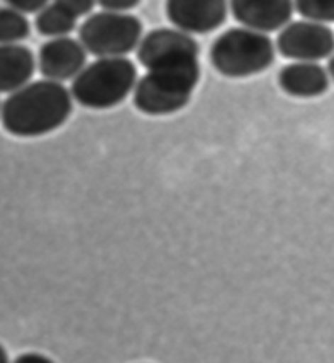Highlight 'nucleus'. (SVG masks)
<instances>
[{"label": "nucleus", "mask_w": 334, "mask_h": 363, "mask_svg": "<svg viewBox=\"0 0 334 363\" xmlns=\"http://www.w3.org/2000/svg\"><path fill=\"white\" fill-rule=\"evenodd\" d=\"M199 79V56L162 60L137 80L133 103L137 111L147 116L174 114L188 106Z\"/></svg>", "instance_id": "2"}, {"label": "nucleus", "mask_w": 334, "mask_h": 363, "mask_svg": "<svg viewBox=\"0 0 334 363\" xmlns=\"http://www.w3.org/2000/svg\"><path fill=\"white\" fill-rule=\"evenodd\" d=\"M279 54L295 62H318L334 54V31L311 20L290 21L276 40Z\"/></svg>", "instance_id": "6"}, {"label": "nucleus", "mask_w": 334, "mask_h": 363, "mask_svg": "<svg viewBox=\"0 0 334 363\" xmlns=\"http://www.w3.org/2000/svg\"><path fill=\"white\" fill-rule=\"evenodd\" d=\"M87 49L80 41L69 36L52 38L40 48L38 70L48 80H74L87 65Z\"/></svg>", "instance_id": "8"}, {"label": "nucleus", "mask_w": 334, "mask_h": 363, "mask_svg": "<svg viewBox=\"0 0 334 363\" xmlns=\"http://www.w3.org/2000/svg\"><path fill=\"white\" fill-rule=\"evenodd\" d=\"M144 25L135 15L123 12L93 13L79 28V41L95 57H126L139 48Z\"/></svg>", "instance_id": "5"}, {"label": "nucleus", "mask_w": 334, "mask_h": 363, "mask_svg": "<svg viewBox=\"0 0 334 363\" xmlns=\"http://www.w3.org/2000/svg\"><path fill=\"white\" fill-rule=\"evenodd\" d=\"M233 18L246 28L272 33L290 23L294 0H230Z\"/></svg>", "instance_id": "9"}, {"label": "nucleus", "mask_w": 334, "mask_h": 363, "mask_svg": "<svg viewBox=\"0 0 334 363\" xmlns=\"http://www.w3.org/2000/svg\"><path fill=\"white\" fill-rule=\"evenodd\" d=\"M35 54L21 44H0V93H13L33 79Z\"/></svg>", "instance_id": "12"}, {"label": "nucleus", "mask_w": 334, "mask_h": 363, "mask_svg": "<svg viewBox=\"0 0 334 363\" xmlns=\"http://www.w3.org/2000/svg\"><path fill=\"white\" fill-rule=\"evenodd\" d=\"M137 85V67L128 57H101L85 65L70 85L74 100L87 109H111L128 100Z\"/></svg>", "instance_id": "3"}, {"label": "nucleus", "mask_w": 334, "mask_h": 363, "mask_svg": "<svg viewBox=\"0 0 334 363\" xmlns=\"http://www.w3.org/2000/svg\"><path fill=\"white\" fill-rule=\"evenodd\" d=\"M277 84L289 96L318 98L330 88L328 70L318 62H292L279 70Z\"/></svg>", "instance_id": "11"}, {"label": "nucleus", "mask_w": 334, "mask_h": 363, "mask_svg": "<svg viewBox=\"0 0 334 363\" xmlns=\"http://www.w3.org/2000/svg\"><path fill=\"white\" fill-rule=\"evenodd\" d=\"M328 75H330V79L334 82V54L330 57V60H328Z\"/></svg>", "instance_id": "20"}, {"label": "nucleus", "mask_w": 334, "mask_h": 363, "mask_svg": "<svg viewBox=\"0 0 334 363\" xmlns=\"http://www.w3.org/2000/svg\"><path fill=\"white\" fill-rule=\"evenodd\" d=\"M0 363H10L7 350H5V347H4L2 344H0Z\"/></svg>", "instance_id": "21"}, {"label": "nucleus", "mask_w": 334, "mask_h": 363, "mask_svg": "<svg viewBox=\"0 0 334 363\" xmlns=\"http://www.w3.org/2000/svg\"><path fill=\"white\" fill-rule=\"evenodd\" d=\"M199 56V44L191 35L178 28H157L142 38L137 48V60L144 69L163 59Z\"/></svg>", "instance_id": "10"}, {"label": "nucleus", "mask_w": 334, "mask_h": 363, "mask_svg": "<svg viewBox=\"0 0 334 363\" xmlns=\"http://www.w3.org/2000/svg\"><path fill=\"white\" fill-rule=\"evenodd\" d=\"M31 33L30 21L15 9H0V44H18Z\"/></svg>", "instance_id": "14"}, {"label": "nucleus", "mask_w": 334, "mask_h": 363, "mask_svg": "<svg viewBox=\"0 0 334 363\" xmlns=\"http://www.w3.org/2000/svg\"><path fill=\"white\" fill-rule=\"evenodd\" d=\"M209 59L212 67L227 79H248L271 67L276 48L267 33L237 26L213 40Z\"/></svg>", "instance_id": "4"}, {"label": "nucleus", "mask_w": 334, "mask_h": 363, "mask_svg": "<svg viewBox=\"0 0 334 363\" xmlns=\"http://www.w3.org/2000/svg\"><path fill=\"white\" fill-rule=\"evenodd\" d=\"M56 2L64 5L65 9H69L77 16L89 15L96 5V0H56Z\"/></svg>", "instance_id": "18"}, {"label": "nucleus", "mask_w": 334, "mask_h": 363, "mask_svg": "<svg viewBox=\"0 0 334 363\" xmlns=\"http://www.w3.org/2000/svg\"><path fill=\"white\" fill-rule=\"evenodd\" d=\"M142 0H96V4L100 5L106 12H129V10L135 9Z\"/></svg>", "instance_id": "17"}, {"label": "nucleus", "mask_w": 334, "mask_h": 363, "mask_svg": "<svg viewBox=\"0 0 334 363\" xmlns=\"http://www.w3.org/2000/svg\"><path fill=\"white\" fill-rule=\"evenodd\" d=\"M72 111L70 90L61 82L45 79L13 91L2 104L0 121L10 135L33 139L62 128Z\"/></svg>", "instance_id": "1"}, {"label": "nucleus", "mask_w": 334, "mask_h": 363, "mask_svg": "<svg viewBox=\"0 0 334 363\" xmlns=\"http://www.w3.org/2000/svg\"><path fill=\"white\" fill-rule=\"evenodd\" d=\"M77 16L59 2L46 5L35 18L36 31L46 38L67 36L77 28Z\"/></svg>", "instance_id": "13"}, {"label": "nucleus", "mask_w": 334, "mask_h": 363, "mask_svg": "<svg viewBox=\"0 0 334 363\" xmlns=\"http://www.w3.org/2000/svg\"><path fill=\"white\" fill-rule=\"evenodd\" d=\"M5 2L21 13H36L46 7L49 0H5Z\"/></svg>", "instance_id": "16"}, {"label": "nucleus", "mask_w": 334, "mask_h": 363, "mask_svg": "<svg viewBox=\"0 0 334 363\" xmlns=\"http://www.w3.org/2000/svg\"><path fill=\"white\" fill-rule=\"evenodd\" d=\"M167 18L188 35H207L226 23L228 0H167Z\"/></svg>", "instance_id": "7"}, {"label": "nucleus", "mask_w": 334, "mask_h": 363, "mask_svg": "<svg viewBox=\"0 0 334 363\" xmlns=\"http://www.w3.org/2000/svg\"><path fill=\"white\" fill-rule=\"evenodd\" d=\"M12 363H56L52 359H49L48 355L38 354V352H25L16 357Z\"/></svg>", "instance_id": "19"}, {"label": "nucleus", "mask_w": 334, "mask_h": 363, "mask_svg": "<svg viewBox=\"0 0 334 363\" xmlns=\"http://www.w3.org/2000/svg\"><path fill=\"white\" fill-rule=\"evenodd\" d=\"M294 7L305 20L334 23V0H294Z\"/></svg>", "instance_id": "15"}]
</instances>
